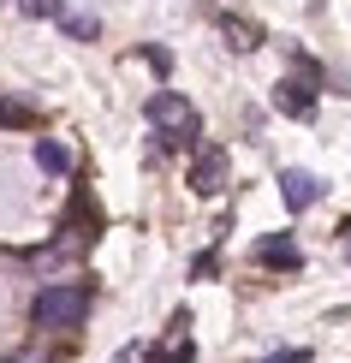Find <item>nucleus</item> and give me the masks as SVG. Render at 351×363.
<instances>
[{"mask_svg": "<svg viewBox=\"0 0 351 363\" xmlns=\"http://www.w3.org/2000/svg\"><path fill=\"white\" fill-rule=\"evenodd\" d=\"M226 36H238L233 48H256V36H262V30H256V24H238V18H226Z\"/></svg>", "mask_w": 351, "mask_h": 363, "instance_id": "obj_10", "label": "nucleus"}, {"mask_svg": "<svg viewBox=\"0 0 351 363\" xmlns=\"http://www.w3.org/2000/svg\"><path fill=\"white\" fill-rule=\"evenodd\" d=\"M143 119L155 125V143L161 149H203V113L191 108L185 96H173V89H155V96L143 101Z\"/></svg>", "mask_w": 351, "mask_h": 363, "instance_id": "obj_1", "label": "nucleus"}, {"mask_svg": "<svg viewBox=\"0 0 351 363\" xmlns=\"http://www.w3.org/2000/svg\"><path fill=\"white\" fill-rule=\"evenodd\" d=\"M143 60H149L155 72H167V66H173V54H167V48H143Z\"/></svg>", "mask_w": 351, "mask_h": 363, "instance_id": "obj_13", "label": "nucleus"}, {"mask_svg": "<svg viewBox=\"0 0 351 363\" xmlns=\"http://www.w3.org/2000/svg\"><path fill=\"white\" fill-rule=\"evenodd\" d=\"M316 78H322V72L298 54V78H280V84H274V108L292 113V119H310V113H316Z\"/></svg>", "mask_w": 351, "mask_h": 363, "instance_id": "obj_3", "label": "nucleus"}, {"mask_svg": "<svg viewBox=\"0 0 351 363\" xmlns=\"http://www.w3.org/2000/svg\"><path fill=\"white\" fill-rule=\"evenodd\" d=\"M30 18H66V0H18Z\"/></svg>", "mask_w": 351, "mask_h": 363, "instance_id": "obj_8", "label": "nucleus"}, {"mask_svg": "<svg viewBox=\"0 0 351 363\" xmlns=\"http://www.w3.org/2000/svg\"><path fill=\"white\" fill-rule=\"evenodd\" d=\"M89 304H96V286H84V280H60V286H42L36 292V304H30V322L36 328H48V334H66V328H78Z\"/></svg>", "mask_w": 351, "mask_h": 363, "instance_id": "obj_2", "label": "nucleus"}, {"mask_svg": "<svg viewBox=\"0 0 351 363\" xmlns=\"http://www.w3.org/2000/svg\"><path fill=\"white\" fill-rule=\"evenodd\" d=\"M262 363H310V352H303V345H286V352H274V357H262Z\"/></svg>", "mask_w": 351, "mask_h": 363, "instance_id": "obj_12", "label": "nucleus"}, {"mask_svg": "<svg viewBox=\"0 0 351 363\" xmlns=\"http://www.w3.org/2000/svg\"><path fill=\"white\" fill-rule=\"evenodd\" d=\"M60 24H66V36H78V42H89V36H96V18H78V12H66V18H60Z\"/></svg>", "mask_w": 351, "mask_h": 363, "instance_id": "obj_9", "label": "nucleus"}, {"mask_svg": "<svg viewBox=\"0 0 351 363\" xmlns=\"http://www.w3.org/2000/svg\"><path fill=\"white\" fill-rule=\"evenodd\" d=\"M191 191H196V196L226 191V149H221V143H203V149H196V161H191Z\"/></svg>", "mask_w": 351, "mask_h": 363, "instance_id": "obj_4", "label": "nucleus"}, {"mask_svg": "<svg viewBox=\"0 0 351 363\" xmlns=\"http://www.w3.org/2000/svg\"><path fill=\"white\" fill-rule=\"evenodd\" d=\"M280 196H286V208H292V215H303V208L322 196V179L303 173V167H286V173H280Z\"/></svg>", "mask_w": 351, "mask_h": 363, "instance_id": "obj_5", "label": "nucleus"}, {"mask_svg": "<svg viewBox=\"0 0 351 363\" xmlns=\"http://www.w3.org/2000/svg\"><path fill=\"white\" fill-rule=\"evenodd\" d=\"M256 262H268V268H303V250L292 245V233H268L262 245H256Z\"/></svg>", "mask_w": 351, "mask_h": 363, "instance_id": "obj_6", "label": "nucleus"}, {"mask_svg": "<svg viewBox=\"0 0 351 363\" xmlns=\"http://www.w3.org/2000/svg\"><path fill=\"white\" fill-rule=\"evenodd\" d=\"M0 125H30V108H18V101H0Z\"/></svg>", "mask_w": 351, "mask_h": 363, "instance_id": "obj_11", "label": "nucleus"}, {"mask_svg": "<svg viewBox=\"0 0 351 363\" xmlns=\"http://www.w3.org/2000/svg\"><path fill=\"white\" fill-rule=\"evenodd\" d=\"M36 167H42V173H66V167H72L66 143H54V138H36Z\"/></svg>", "mask_w": 351, "mask_h": 363, "instance_id": "obj_7", "label": "nucleus"}]
</instances>
